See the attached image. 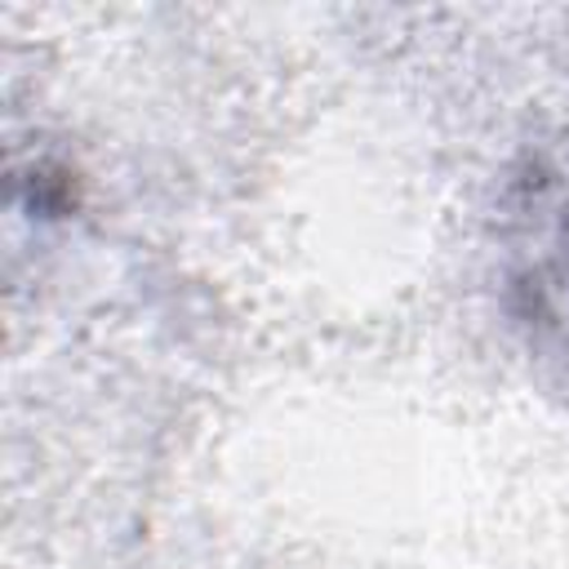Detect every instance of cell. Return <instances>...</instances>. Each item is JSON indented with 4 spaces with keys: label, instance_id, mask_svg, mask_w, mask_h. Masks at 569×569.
<instances>
[{
    "label": "cell",
    "instance_id": "1",
    "mask_svg": "<svg viewBox=\"0 0 569 569\" xmlns=\"http://www.w3.org/2000/svg\"><path fill=\"white\" fill-rule=\"evenodd\" d=\"M498 289L525 351L569 387V129L507 182Z\"/></svg>",
    "mask_w": 569,
    "mask_h": 569
}]
</instances>
